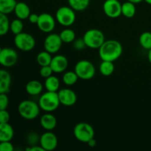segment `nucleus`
Here are the masks:
<instances>
[{"mask_svg": "<svg viewBox=\"0 0 151 151\" xmlns=\"http://www.w3.org/2000/svg\"><path fill=\"white\" fill-rule=\"evenodd\" d=\"M123 48L120 43L114 39L105 41L99 48V55L102 60L115 61L122 54Z\"/></svg>", "mask_w": 151, "mask_h": 151, "instance_id": "f257e3e1", "label": "nucleus"}, {"mask_svg": "<svg viewBox=\"0 0 151 151\" xmlns=\"http://www.w3.org/2000/svg\"><path fill=\"white\" fill-rule=\"evenodd\" d=\"M58 94L56 91H48L41 96L38 101L41 109L46 112H52L55 111L60 106Z\"/></svg>", "mask_w": 151, "mask_h": 151, "instance_id": "f03ea898", "label": "nucleus"}, {"mask_svg": "<svg viewBox=\"0 0 151 151\" xmlns=\"http://www.w3.org/2000/svg\"><path fill=\"white\" fill-rule=\"evenodd\" d=\"M40 106L32 100H24L19 103L18 111L22 118L32 120L38 117L40 113Z\"/></svg>", "mask_w": 151, "mask_h": 151, "instance_id": "7ed1b4c3", "label": "nucleus"}, {"mask_svg": "<svg viewBox=\"0 0 151 151\" xmlns=\"http://www.w3.org/2000/svg\"><path fill=\"white\" fill-rule=\"evenodd\" d=\"M86 47L91 49H99L105 42V35L97 29H90L84 33L83 37Z\"/></svg>", "mask_w": 151, "mask_h": 151, "instance_id": "20e7f679", "label": "nucleus"}, {"mask_svg": "<svg viewBox=\"0 0 151 151\" xmlns=\"http://www.w3.org/2000/svg\"><path fill=\"white\" fill-rule=\"evenodd\" d=\"M74 136L78 141L87 143L94 138V130L90 124L86 122H79L74 128Z\"/></svg>", "mask_w": 151, "mask_h": 151, "instance_id": "39448f33", "label": "nucleus"}, {"mask_svg": "<svg viewBox=\"0 0 151 151\" xmlns=\"http://www.w3.org/2000/svg\"><path fill=\"white\" fill-rule=\"evenodd\" d=\"M55 17L58 23L64 27L71 26L76 20L75 10L72 7L66 6L58 8V10L56 11Z\"/></svg>", "mask_w": 151, "mask_h": 151, "instance_id": "423d86ee", "label": "nucleus"}, {"mask_svg": "<svg viewBox=\"0 0 151 151\" xmlns=\"http://www.w3.org/2000/svg\"><path fill=\"white\" fill-rule=\"evenodd\" d=\"M75 72L82 80H90L95 75V67L91 62L87 60L78 61L75 66Z\"/></svg>", "mask_w": 151, "mask_h": 151, "instance_id": "0eeeda50", "label": "nucleus"}, {"mask_svg": "<svg viewBox=\"0 0 151 151\" xmlns=\"http://www.w3.org/2000/svg\"><path fill=\"white\" fill-rule=\"evenodd\" d=\"M14 44L19 50L24 52H29L35 47V40L30 34L22 32L15 35Z\"/></svg>", "mask_w": 151, "mask_h": 151, "instance_id": "6e6552de", "label": "nucleus"}, {"mask_svg": "<svg viewBox=\"0 0 151 151\" xmlns=\"http://www.w3.org/2000/svg\"><path fill=\"white\" fill-rule=\"evenodd\" d=\"M61 38L60 35L56 33H51L46 37L44 42V47L46 51L51 54L58 52L62 46Z\"/></svg>", "mask_w": 151, "mask_h": 151, "instance_id": "1a4fd4ad", "label": "nucleus"}, {"mask_svg": "<svg viewBox=\"0 0 151 151\" xmlns=\"http://www.w3.org/2000/svg\"><path fill=\"white\" fill-rule=\"evenodd\" d=\"M103 9L105 14L111 19H116L122 15V4L118 0H106Z\"/></svg>", "mask_w": 151, "mask_h": 151, "instance_id": "9d476101", "label": "nucleus"}, {"mask_svg": "<svg viewBox=\"0 0 151 151\" xmlns=\"http://www.w3.org/2000/svg\"><path fill=\"white\" fill-rule=\"evenodd\" d=\"M18 61V54L13 49L2 48L0 52V65L4 67L13 66Z\"/></svg>", "mask_w": 151, "mask_h": 151, "instance_id": "9b49d317", "label": "nucleus"}, {"mask_svg": "<svg viewBox=\"0 0 151 151\" xmlns=\"http://www.w3.org/2000/svg\"><path fill=\"white\" fill-rule=\"evenodd\" d=\"M36 24L40 30L46 33H49L51 32L55 27V21L52 15L44 13L39 15L38 21Z\"/></svg>", "mask_w": 151, "mask_h": 151, "instance_id": "f8f14e48", "label": "nucleus"}, {"mask_svg": "<svg viewBox=\"0 0 151 151\" xmlns=\"http://www.w3.org/2000/svg\"><path fill=\"white\" fill-rule=\"evenodd\" d=\"M40 144L44 150H53L58 146V138L51 131H47L41 135L40 138Z\"/></svg>", "mask_w": 151, "mask_h": 151, "instance_id": "ddd939ff", "label": "nucleus"}, {"mask_svg": "<svg viewBox=\"0 0 151 151\" xmlns=\"http://www.w3.org/2000/svg\"><path fill=\"white\" fill-rule=\"evenodd\" d=\"M60 104L65 106H72L77 102V94L70 88H63L58 92Z\"/></svg>", "mask_w": 151, "mask_h": 151, "instance_id": "4468645a", "label": "nucleus"}, {"mask_svg": "<svg viewBox=\"0 0 151 151\" xmlns=\"http://www.w3.org/2000/svg\"><path fill=\"white\" fill-rule=\"evenodd\" d=\"M50 66H51L53 72L61 73L67 69L68 60L64 55H58L52 57Z\"/></svg>", "mask_w": 151, "mask_h": 151, "instance_id": "2eb2a0df", "label": "nucleus"}, {"mask_svg": "<svg viewBox=\"0 0 151 151\" xmlns=\"http://www.w3.org/2000/svg\"><path fill=\"white\" fill-rule=\"evenodd\" d=\"M40 123L42 128L46 131H52L57 125V119L54 115L50 114V112H48L41 116Z\"/></svg>", "mask_w": 151, "mask_h": 151, "instance_id": "dca6fc26", "label": "nucleus"}, {"mask_svg": "<svg viewBox=\"0 0 151 151\" xmlns=\"http://www.w3.org/2000/svg\"><path fill=\"white\" fill-rule=\"evenodd\" d=\"M11 85L10 74L4 69H0V94L7 93Z\"/></svg>", "mask_w": 151, "mask_h": 151, "instance_id": "f3484780", "label": "nucleus"}, {"mask_svg": "<svg viewBox=\"0 0 151 151\" xmlns=\"http://www.w3.org/2000/svg\"><path fill=\"white\" fill-rule=\"evenodd\" d=\"M14 136L13 128L8 122L0 123V142L11 141Z\"/></svg>", "mask_w": 151, "mask_h": 151, "instance_id": "a211bd4d", "label": "nucleus"}, {"mask_svg": "<svg viewBox=\"0 0 151 151\" xmlns=\"http://www.w3.org/2000/svg\"><path fill=\"white\" fill-rule=\"evenodd\" d=\"M14 13L16 14V17L18 19H20L22 20L28 19V17L30 15V8L29 6L24 2H17L16 7L14 9Z\"/></svg>", "mask_w": 151, "mask_h": 151, "instance_id": "6ab92c4d", "label": "nucleus"}, {"mask_svg": "<svg viewBox=\"0 0 151 151\" xmlns=\"http://www.w3.org/2000/svg\"><path fill=\"white\" fill-rule=\"evenodd\" d=\"M27 93L29 95L36 96L41 94L43 90V85L40 81L32 80L27 83L25 87Z\"/></svg>", "mask_w": 151, "mask_h": 151, "instance_id": "aec40b11", "label": "nucleus"}, {"mask_svg": "<svg viewBox=\"0 0 151 151\" xmlns=\"http://www.w3.org/2000/svg\"><path fill=\"white\" fill-rule=\"evenodd\" d=\"M44 86H45L47 91L57 92L60 87V81L56 76L51 75L49 78H46Z\"/></svg>", "mask_w": 151, "mask_h": 151, "instance_id": "412c9836", "label": "nucleus"}, {"mask_svg": "<svg viewBox=\"0 0 151 151\" xmlns=\"http://www.w3.org/2000/svg\"><path fill=\"white\" fill-rule=\"evenodd\" d=\"M16 4V0H0V13L7 15L14 12Z\"/></svg>", "mask_w": 151, "mask_h": 151, "instance_id": "4be33fe9", "label": "nucleus"}, {"mask_svg": "<svg viewBox=\"0 0 151 151\" xmlns=\"http://www.w3.org/2000/svg\"><path fill=\"white\" fill-rule=\"evenodd\" d=\"M136 6L135 4L127 1L126 2L122 4V14L125 17L131 19L133 18L136 14Z\"/></svg>", "mask_w": 151, "mask_h": 151, "instance_id": "5701e85b", "label": "nucleus"}, {"mask_svg": "<svg viewBox=\"0 0 151 151\" xmlns=\"http://www.w3.org/2000/svg\"><path fill=\"white\" fill-rule=\"evenodd\" d=\"M68 2L75 11H83L88 7L90 0H68Z\"/></svg>", "mask_w": 151, "mask_h": 151, "instance_id": "b1692460", "label": "nucleus"}, {"mask_svg": "<svg viewBox=\"0 0 151 151\" xmlns=\"http://www.w3.org/2000/svg\"><path fill=\"white\" fill-rule=\"evenodd\" d=\"M100 71L103 76H111L114 71V64L112 61L103 60L100 65Z\"/></svg>", "mask_w": 151, "mask_h": 151, "instance_id": "393cba45", "label": "nucleus"}, {"mask_svg": "<svg viewBox=\"0 0 151 151\" xmlns=\"http://www.w3.org/2000/svg\"><path fill=\"white\" fill-rule=\"evenodd\" d=\"M52 57L51 56V53L47 51L41 52L37 55V63L41 66H50L52 61Z\"/></svg>", "mask_w": 151, "mask_h": 151, "instance_id": "a878e982", "label": "nucleus"}, {"mask_svg": "<svg viewBox=\"0 0 151 151\" xmlns=\"http://www.w3.org/2000/svg\"><path fill=\"white\" fill-rule=\"evenodd\" d=\"M10 21L7 15L0 13V36L5 35L10 30Z\"/></svg>", "mask_w": 151, "mask_h": 151, "instance_id": "bb28decb", "label": "nucleus"}, {"mask_svg": "<svg viewBox=\"0 0 151 151\" xmlns=\"http://www.w3.org/2000/svg\"><path fill=\"white\" fill-rule=\"evenodd\" d=\"M59 35H60L62 41L66 43V44L75 41V38H76L75 31L72 30V29H69V28H66V29L62 30Z\"/></svg>", "mask_w": 151, "mask_h": 151, "instance_id": "cd10ccee", "label": "nucleus"}, {"mask_svg": "<svg viewBox=\"0 0 151 151\" xmlns=\"http://www.w3.org/2000/svg\"><path fill=\"white\" fill-rule=\"evenodd\" d=\"M24 28V24L22 19H13L10 24V29L15 35L17 34L21 33L23 30Z\"/></svg>", "mask_w": 151, "mask_h": 151, "instance_id": "c85d7f7f", "label": "nucleus"}, {"mask_svg": "<svg viewBox=\"0 0 151 151\" xmlns=\"http://www.w3.org/2000/svg\"><path fill=\"white\" fill-rule=\"evenodd\" d=\"M78 76L76 72H67L64 73L63 75V82L66 86H72L76 83L78 80Z\"/></svg>", "mask_w": 151, "mask_h": 151, "instance_id": "c756f323", "label": "nucleus"}, {"mask_svg": "<svg viewBox=\"0 0 151 151\" xmlns=\"http://www.w3.org/2000/svg\"><path fill=\"white\" fill-rule=\"evenodd\" d=\"M140 45L145 50L151 49V32H144L139 36Z\"/></svg>", "mask_w": 151, "mask_h": 151, "instance_id": "7c9ffc66", "label": "nucleus"}, {"mask_svg": "<svg viewBox=\"0 0 151 151\" xmlns=\"http://www.w3.org/2000/svg\"><path fill=\"white\" fill-rule=\"evenodd\" d=\"M9 104V99L7 93L0 94V111L7 109Z\"/></svg>", "mask_w": 151, "mask_h": 151, "instance_id": "2f4dec72", "label": "nucleus"}, {"mask_svg": "<svg viewBox=\"0 0 151 151\" xmlns=\"http://www.w3.org/2000/svg\"><path fill=\"white\" fill-rule=\"evenodd\" d=\"M52 73L53 71L50 66H41V69H40V75L44 78H49L50 76L52 75Z\"/></svg>", "mask_w": 151, "mask_h": 151, "instance_id": "473e14b6", "label": "nucleus"}, {"mask_svg": "<svg viewBox=\"0 0 151 151\" xmlns=\"http://www.w3.org/2000/svg\"><path fill=\"white\" fill-rule=\"evenodd\" d=\"M40 142V138L36 133H32V134H28L27 137V143L30 145H37L38 142Z\"/></svg>", "mask_w": 151, "mask_h": 151, "instance_id": "72a5a7b5", "label": "nucleus"}, {"mask_svg": "<svg viewBox=\"0 0 151 151\" xmlns=\"http://www.w3.org/2000/svg\"><path fill=\"white\" fill-rule=\"evenodd\" d=\"M13 150L14 147L10 141L0 142V151H13Z\"/></svg>", "mask_w": 151, "mask_h": 151, "instance_id": "f704fd0d", "label": "nucleus"}, {"mask_svg": "<svg viewBox=\"0 0 151 151\" xmlns=\"http://www.w3.org/2000/svg\"><path fill=\"white\" fill-rule=\"evenodd\" d=\"M10 120V114L6 109L0 111V123H7Z\"/></svg>", "mask_w": 151, "mask_h": 151, "instance_id": "c9c22d12", "label": "nucleus"}, {"mask_svg": "<svg viewBox=\"0 0 151 151\" xmlns=\"http://www.w3.org/2000/svg\"><path fill=\"white\" fill-rule=\"evenodd\" d=\"M85 47L86 44L83 38H78V39L76 40V41H75V43H74V47H75L76 50H82V49H83Z\"/></svg>", "mask_w": 151, "mask_h": 151, "instance_id": "e433bc0d", "label": "nucleus"}, {"mask_svg": "<svg viewBox=\"0 0 151 151\" xmlns=\"http://www.w3.org/2000/svg\"><path fill=\"white\" fill-rule=\"evenodd\" d=\"M27 151H45L44 149L41 147V145H30L29 147H27L26 148Z\"/></svg>", "mask_w": 151, "mask_h": 151, "instance_id": "4c0bfd02", "label": "nucleus"}, {"mask_svg": "<svg viewBox=\"0 0 151 151\" xmlns=\"http://www.w3.org/2000/svg\"><path fill=\"white\" fill-rule=\"evenodd\" d=\"M38 18H39V15H37L35 13H30L29 16L28 17L29 22L32 24H37L38 21Z\"/></svg>", "mask_w": 151, "mask_h": 151, "instance_id": "58836bf2", "label": "nucleus"}, {"mask_svg": "<svg viewBox=\"0 0 151 151\" xmlns=\"http://www.w3.org/2000/svg\"><path fill=\"white\" fill-rule=\"evenodd\" d=\"M87 144H88V145L89 146V147H95L96 145H97V142H96V140L93 138V139H90L89 141L87 142Z\"/></svg>", "mask_w": 151, "mask_h": 151, "instance_id": "ea45409f", "label": "nucleus"}, {"mask_svg": "<svg viewBox=\"0 0 151 151\" xmlns=\"http://www.w3.org/2000/svg\"><path fill=\"white\" fill-rule=\"evenodd\" d=\"M128 1H131V2L134 3V4H138V3H140L141 1H144V0H128Z\"/></svg>", "mask_w": 151, "mask_h": 151, "instance_id": "a19ab883", "label": "nucleus"}, {"mask_svg": "<svg viewBox=\"0 0 151 151\" xmlns=\"http://www.w3.org/2000/svg\"><path fill=\"white\" fill-rule=\"evenodd\" d=\"M147 58H148V60H149V62H150V64H151V49H150V50H149L148 55H147Z\"/></svg>", "mask_w": 151, "mask_h": 151, "instance_id": "79ce46f5", "label": "nucleus"}, {"mask_svg": "<svg viewBox=\"0 0 151 151\" xmlns=\"http://www.w3.org/2000/svg\"><path fill=\"white\" fill-rule=\"evenodd\" d=\"M144 1H145L147 3V4H150V5H151V0H144Z\"/></svg>", "mask_w": 151, "mask_h": 151, "instance_id": "37998d69", "label": "nucleus"}, {"mask_svg": "<svg viewBox=\"0 0 151 151\" xmlns=\"http://www.w3.org/2000/svg\"><path fill=\"white\" fill-rule=\"evenodd\" d=\"M1 50H2V48H1V46H0V52H1Z\"/></svg>", "mask_w": 151, "mask_h": 151, "instance_id": "c03bdc74", "label": "nucleus"}]
</instances>
